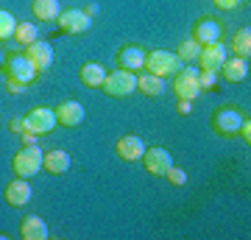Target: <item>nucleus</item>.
<instances>
[{
	"mask_svg": "<svg viewBox=\"0 0 251 240\" xmlns=\"http://www.w3.org/2000/svg\"><path fill=\"white\" fill-rule=\"evenodd\" d=\"M176 112H179V115H190V112H193V101L176 98Z\"/></svg>",
	"mask_w": 251,
	"mask_h": 240,
	"instance_id": "nucleus-31",
	"label": "nucleus"
},
{
	"mask_svg": "<svg viewBox=\"0 0 251 240\" xmlns=\"http://www.w3.org/2000/svg\"><path fill=\"white\" fill-rule=\"evenodd\" d=\"M226 59H229V48H226V45H221V39H218V42L201 45V51H198V59H196V62H201V70L221 73V67H224Z\"/></svg>",
	"mask_w": 251,
	"mask_h": 240,
	"instance_id": "nucleus-8",
	"label": "nucleus"
},
{
	"mask_svg": "<svg viewBox=\"0 0 251 240\" xmlns=\"http://www.w3.org/2000/svg\"><path fill=\"white\" fill-rule=\"evenodd\" d=\"M56 23H59L62 34H84V31H90L92 17L84 9H64V11H59Z\"/></svg>",
	"mask_w": 251,
	"mask_h": 240,
	"instance_id": "nucleus-7",
	"label": "nucleus"
},
{
	"mask_svg": "<svg viewBox=\"0 0 251 240\" xmlns=\"http://www.w3.org/2000/svg\"><path fill=\"white\" fill-rule=\"evenodd\" d=\"M73 165L70 154L62 151V148H53V151H45L42 154V168L48 170V173H53V176H62V173H67Z\"/></svg>",
	"mask_w": 251,
	"mask_h": 240,
	"instance_id": "nucleus-18",
	"label": "nucleus"
},
{
	"mask_svg": "<svg viewBox=\"0 0 251 240\" xmlns=\"http://www.w3.org/2000/svg\"><path fill=\"white\" fill-rule=\"evenodd\" d=\"M221 76H224L226 81H232V84H237V81H246V76H249V59L229 56V59L224 62V67H221Z\"/></svg>",
	"mask_w": 251,
	"mask_h": 240,
	"instance_id": "nucleus-19",
	"label": "nucleus"
},
{
	"mask_svg": "<svg viewBox=\"0 0 251 240\" xmlns=\"http://www.w3.org/2000/svg\"><path fill=\"white\" fill-rule=\"evenodd\" d=\"M100 89L106 92L109 98H126L137 89V73H128V70H112L106 73V79L100 84Z\"/></svg>",
	"mask_w": 251,
	"mask_h": 240,
	"instance_id": "nucleus-4",
	"label": "nucleus"
},
{
	"mask_svg": "<svg viewBox=\"0 0 251 240\" xmlns=\"http://www.w3.org/2000/svg\"><path fill=\"white\" fill-rule=\"evenodd\" d=\"M6 89H9L11 95H20V92L25 89V84H20V81H6Z\"/></svg>",
	"mask_w": 251,
	"mask_h": 240,
	"instance_id": "nucleus-32",
	"label": "nucleus"
},
{
	"mask_svg": "<svg viewBox=\"0 0 251 240\" xmlns=\"http://www.w3.org/2000/svg\"><path fill=\"white\" fill-rule=\"evenodd\" d=\"M50 229H48L45 218H39V215H25L23 221H20V238L23 240H48Z\"/></svg>",
	"mask_w": 251,
	"mask_h": 240,
	"instance_id": "nucleus-17",
	"label": "nucleus"
},
{
	"mask_svg": "<svg viewBox=\"0 0 251 240\" xmlns=\"http://www.w3.org/2000/svg\"><path fill=\"white\" fill-rule=\"evenodd\" d=\"M17 45H31L39 39V28L34 26V23H17V28H14V36H11Z\"/></svg>",
	"mask_w": 251,
	"mask_h": 240,
	"instance_id": "nucleus-24",
	"label": "nucleus"
},
{
	"mask_svg": "<svg viewBox=\"0 0 251 240\" xmlns=\"http://www.w3.org/2000/svg\"><path fill=\"white\" fill-rule=\"evenodd\" d=\"M3 64H6V53H3V48H0V70H3Z\"/></svg>",
	"mask_w": 251,
	"mask_h": 240,
	"instance_id": "nucleus-35",
	"label": "nucleus"
},
{
	"mask_svg": "<svg viewBox=\"0 0 251 240\" xmlns=\"http://www.w3.org/2000/svg\"><path fill=\"white\" fill-rule=\"evenodd\" d=\"M11 132H14V134H23V132H25V123H23V120H11Z\"/></svg>",
	"mask_w": 251,
	"mask_h": 240,
	"instance_id": "nucleus-34",
	"label": "nucleus"
},
{
	"mask_svg": "<svg viewBox=\"0 0 251 240\" xmlns=\"http://www.w3.org/2000/svg\"><path fill=\"white\" fill-rule=\"evenodd\" d=\"M243 117L246 115L237 107H218L212 112V117H209V126H212V132L218 137H234L237 129H240V123H243Z\"/></svg>",
	"mask_w": 251,
	"mask_h": 240,
	"instance_id": "nucleus-2",
	"label": "nucleus"
},
{
	"mask_svg": "<svg viewBox=\"0 0 251 240\" xmlns=\"http://www.w3.org/2000/svg\"><path fill=\"white\" fill-rule=\"evenodd\" d=\"M59 11H62L59 0H31V14L39 23H53L59 17Z\"/></svg>",
	"mask_w": 251,
	"mask_h": 240,
	"instance_id": "nucleus-20",
	"label": "nucleus"
},
{
	"mask_svg": "<svg viewBox=\"0 0 251 240\" xmlns=\"http://www.w3.org/2000/svg\"><path fill=\"white\" fill-rule=\"evenodd\" d=\"M165 176H168V182H171L173 187H181V185H187V173H184L181 168H171L168 173H165Z\"/></svg>",
	"mask_w": 251,
	"mask_h": 240,
	"instance_id": "nucleus-28",
	"label": "nucleus"
},
{
	"mask_svg": "<svg viewBox=\"0 0 251 240\" xmlns=\"http://www.w3.org/2000/svg\"><path fill=\"white\" fill-rule=\"evenodd\" d=\"M198 51H201V45H196L193 39H187V42L179 45L176 56H179V62H196V59H198Z\"/></svg>",
	"mask_w": 251,
	"mask_h": 240,
	"instance_id": "nucleus-26",
	"label": "nucleus"
},
{
	"mask_svg": "<svg viewBox=\"0 0 251 240\" xmlns=\"http://www.w3.org/2000/svg\"><path fill=\"white\" fill-rule=\"evenodd\" d=\"M137 89H140L143 95H148V98H159L162 89H165V79L151 76V73H140V76H137Z\"/></svg>",
	"mask_w": 251,
	"mask_h": 240,
	"instance_id": "nucleus-22",
	"label": "nucleus"
},
{
	"mask_svg": "<svg viewBox=\"0 0 251 240\" xmlns=\"http://www.w3.org/2000/svg\"><path fill=\"white\" fill-rule=\"evenodd\" d=\"M229 51H232L234 56H240V59H249V56H251V28H249V26L234 31Z\"/></svg>",
	"mask_w": 251,
	"mask_h": 240,
	"instance_id": "nucleus-23",
	"label": "nucleus"
},
{
	"mask_svg": "<svg viewBox=\"0 0 251 240\" xmlns=\"http://www.w3.org/2000/svg\"><path fill=\"white\" fill-rule=\"evenodd\" d=\"M103 79H106V70L100 67L98 62H87L78 67V81L84 84V87H100L103 84Z\"/></svg>",
	"mask_w": 251,
	"mask_h": 240,
	"instance_id": "nucleus-21",
	"label": "nucleus"
},
{
	"mask_svg": "<svg viewBox=\"0 0 251 240\" xmlns=\"http://www.w3.org/2000/svg\"><path fill=\"white\" fill-rule=\"evenodd\" d=\"M145 73L151 76H159V79H168L179 70V56L173 51H145Z\"/></svg>",
	"mask_w": 251,
	"mask_h": 240,
	"instance_id": "nucleus-5",
	"label": "nucleus"
},
{
	"mask_svg": "<svg viewBox=\"0 0 251 240\" xmlns=\"http://www.w3.org/2000/svg\"><path fill=\"white\" fill-rule=\"evenodd\" d=\"M115 154H117L123 162H137V160H143L145 142L140 140L137 134H123V137L115 142Z\"/></svg>",
	"mask_w": 251,
	"mask_h": 240,
	"instance_id": "nucleus-15",
	"label": "nucleus"
},
{
	"mask_svg": "<svg viewBox=\"0 0 251 240\" xmlns=\"http://www.w3.org/2000/svg\"><path fill=\"white\" fill-rule=\"evenodd\" d=\"M143 165L151 176H165V173L173 168V157H171L168 148H156V145H153V148H145Z\"/></svg>",
	"mask_w": 251,
	"mask_h": 240,
	"instance_id": "nucleus-11",
	"label": "nucleus"
},
{
	"mask_svg": "<svg viewBox=\"0 0 251 240\" xmlns=\"http://www.w3.org/2000/svg\"><path fill=\"white\" fill-rule=\"evenodd\" d=\"M20 140H23V145H34V142H36V134L23 132V134H20Z\"/></svg>",
	"mask_w": 251,
	"mask_h": 240,
	"instance_id": "nucleus-33",
	"label": "nucleus"
},
{
	"mask_svg": "<svg viewBox=\"0 0 251 240\" xmlns=\"http://www.w3.org/2000/svg\"><path fill=\"white\" fill-rule=\"evenodd\" d=\"M23 53H25L28 62L36 67V73L48 70V67L53 64V48H50L48 42H42V39H36V42L25 45V51H23Z\"/></svg>",
	"mask_w": 251,
	"mask_h": 240,
	"instance_id": "nucleus-16",
	"label": "nucleus"
},
{
	"mask_svg": "<svg viewBox=\"0 0 251 240\" xmlns=\"http://www.w3.org/2000/svg\"><path fill=\"white\" fill-rule=\"evenodd\" d=\"M237 137H243V140H246V145L251 142V120H249V117H243L240 129H237Z\"/></svg>",
	"mask_w": 251,
	"mask_h": 240,
	"instance_id": "nucleus-30",
	"label": "nucleus"
},
{
	"mask_svg": "<svg viewBox=\"0 0 251 240\" xmlns=\"http://www.w3.org/2000/svg\"><path fill=\"white\" fill-rule=\"evenodd\" d=\"M53 112H56V126L75 129V126L84 123V104H78V101H73V98L70 101H62Z\"/></svg>",
	"mask_w": 251,
	"mask_h": 240,
	"instance_id": "nucleus-12",
	"label": "nucleus"
},
{
	"mask_svg": "<svg viewBox=\"0 0 251 240\" xmlns=\"http://www.w3.org/2000/svg\"><path fill=\"white\" fill-rule=\"evenodd\" d=\"M23 123H25V132L39 137V134H48L56 126V112L48 109V107H34L25 117H23Z\"/></svg>",
	"mask_w": 251,
	"mask_h": 240,
	"instance_id": "nucleus-9",
	"label": "nucleus"
},
{
	"mask_svg": "<svg viewBox=\"0 0 251 240\" xmlns=\"http://www.w3.org/2000/svg\"><path fill=\"white\" fill-rule=\"evenodd\" d=\"M218 81V73H209V70H201L198 73V84H201V92H206V89H212Z\"/></svg>",
	"mask_w": 251,
	"mask_h": 240,
	"instance_id": "nucleus-27",
	"label": "nucleus"
},
{
	"mask_svg": "<svg viewBox=\"0 0 251 240\" xmlns=\"http://www.w3.org/2000/svg\"><path fill=\"white\" fill-rule=\"evenodd\" d=\"M14 28H17L14 14H11V11H6V9H0V42L11 39V36H14Z\"/></svg>",
	"mask_w": 251,
	"mask_h": 240,
	"instance_id": "nucleus-25",
	"label": "nucleus"
},
{
	"mask_svg": "<svg viewBox=\"0 0 251 240\" xmlns=\"http://www.w3.org/2000/svg\"><path fill=\"white\" fill-rule=\"evenodd\" d=\"M3 73H6V81H20V84H31L36 79V67L28 62V56L23 51H14V53H6V64H3Z\"/></svg>",
	"mask_w": 251,
	"mask_h": 240,
	"instance_id": "nucleus-3",
	"label": "nucleus"
},
{
	"mask_svg": "<svg viewBox=\"0 0 251 240\" xmlns=\"http://www.w3.org/2000/svg\"><path fill=\"white\" fill-rule=\"evenodd\" d=\"M221 34H224V28H221V23H218L215 17H198L196 23H193V28H190V39L196 45L218 42Z\"/></svg>",
	"mask_w": 251,
	"mask_h": 240,
	"instance_id": "nucleus-10",
	"label": "nucleus"
},
{
	"mask_svg": "<svg viewBox=\"0 0 251 240\" xmlns=\"http://www.w3.org/2000/svg\"><path fill=\"white\" fill-rule=\"evenodd\" d=\"M11 170H14V176H20V179H31L42 170V151L36 148V142L34 145H23V148L11 157Z\"/></svg>",
	"mask_w": 251,
	"mask_h": 240,
	"instance_id": "nucleus-1",
	"label": "nucleus"
},
{
	"mask_svg": "<svg viewBox=\"0 0 251 240\" xmlns=\"http://www.w3.org/2000/svg\"><path fill=\"white\" fill-rule=\"evenodd\" d=\"M173 92H176V98H184V101H196L201 95L196 67H181V70L173 73Z\"/></svg>",
	"mask_w": 251,
	"mask_h": 240,
	"instance_id": "nucleus-6",
	"label": "nucleus"
},
{
	"mask_svg": "<svg viewBox=\"0 0 251 240\" xmlns=\"http://www.w3.org/2000/svg\"><path fill=\"white\" fill-rule=\"evenodd\" d=\"M31 196H34V190H31V185H28V179H14V182H9V185L3 187V201L9 207H25L28 201H31Z\"/></svg>",
	"mask_w": 251,
	"mask_h": 240,
	"instance_id": "nucleus-14",
	"label": "nucleus"
},
{
	"mask_svg": "<svg viewBox=\"0 0 251 240\" xmlns=\"http://www.w3.org/2000/svg\"><path fill=\"white\" fill-rule=\"evenodd\" d=\"M115 62H117L120 70L140 73L145 67V51L140 48V45H123V48L115 53Z\"/></svg>",
	"mask_w": 251,
	"mask_h": 240,
	"instance_id": "nucleus-13",
	"label": "nucleus"
},
{
	"mask_svg": "<svg viewBox=\"0 0 251 240\" xmlns=\"http://www.w3.org/2000/svg\"><path fill=\"white\" fill-rule=\"evenodd\" d=\"M215 3V9H221V11H234L237 6H243V0H212Z\"/></svg>",
	"mask_w": 251,
	"mask_h": 240,
	"instance_id": "nucleus-29",
	"label": "nucleus"
}]
</instances>
